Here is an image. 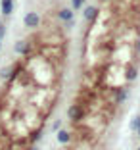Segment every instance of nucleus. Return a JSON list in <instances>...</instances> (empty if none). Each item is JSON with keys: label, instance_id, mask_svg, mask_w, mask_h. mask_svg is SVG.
<instances>
[{"label": "nucleus", "instance_id": "obj_1", "mask_svg": "<svg viewBox=\"0 0 140 150\" xmlns=\"http://www.w3.org/2000/svg\"><path fill=\"white\" fill-rule=\"evenodd\" d=\"M39 23H40V18H39V13L31 12V13H27V16H25V25H27V27H37Z\"/></svg>", "mask_w": 140, "mask_h": 150}, {"label": "nucleus", "instance_id": "obj_2", "mask_svg": "<svg viewBox=\"0 0 140 150\" xmlns=\"http://www.w3.org/2000/svg\"><path fill=\"white\" fill-rule=\"evenodd\" d=\"M13 12V0H2V16H10Z\"/></svg>", "mask_w": 140, "mask_h": 150}, {"label": "nucleus", "instance_id": "obj_3", "mask_svg": "<svg viewBox=\"0 0 140 150\" xmlns=\"http://www.w3.org/2000/svg\"><path fill=\"white\" fill-rule=\"evenodd\" d=\"M69 117H71V119H75V121H77V119H81V117H83V110H81L79 106L69 108Z\"/></svg>", "mask_w": 140, "mask_h": 150}, {"label": "nucleus", "instance_id": "obj_4", "mask_svg": "<svg viewBox=\"0 0 140 150\" xmlns=\"http://www.w3.org/2000/svg\"><path fill=\"white\" fill-rule=\"evenodd\" d=\"M96 16H98V8H94V6L84 8V18H87V19H94Z\"/></svg>", "mask_w": 140, "mask_h": 150}, {"label": "nucleus", "instance_id": "obj_5", "mask_svg": "<svg viewBox=\"0 0 140 150\" xmlns=\"http://www.w3.org/2000/svg\"><path fill=\"white\" fill-rule=\"evenodd\" d=\"M67 141H69V133H67V131H60V133H58V142L65 144Z\"/></svg>", "mask_w": 140, "mask_h": 150}, {"label": "nucleus", "instance_id": "obj_6", "mask_svg": "<svg viewBox=\"0 0 140 150\" xmlns=\"http://www.w3.org/2000/svg\"><path fill=\"white\" fill-rule=\"evenodd\" d=\"M60 18L63 19V21H71V18H73V12H71V10H61V12H60Z\"/></svg>", "mask_w": 140, "mask_h": 150}, {"label": "nucleus", "instance_id": "obj_7", "mask_svg": "<svg viewBox=\"0 0 140 150\" xmlns=\"http://www.w3.org/2000/svg\"><path fill=\"white\" fill-rule=\"evenodd\" d=\"M15 52L25 54V52H29V46H27L25 42H18V44H15Z\"/></svg>", "mask_w": 140, "mask_h": 150}, {"label": "nucleus", "instance_id": "obj_8", "mask_svg": "<svg viewBox=\"0 0 140 150\" xmlns=\"http://www.w3.org/2000/svg\"><path fill=\"white\" fill-rule=\"evenodd\" d=\"M134 77H136V69H134V67L131 66V67L127 69V79H129V81H132Z\"/></svg>", "mask_w": 140, "mask_h": 150}, {"label": "nucleus", "instance_id": "obj_9", "mask_svg": "<svg viewBox=\"0 0 140 150\" xmlns=\"http://www.w3.org/2000/svg\"><path fill=\"white\" fill-rule=\"evenodd\" d=\"M138 127H140V117H136V119H132V125H131V129L138 131Z\"/></svg>", "mask_w": 140, "mask_h": 150}, {"label": "nucleus", "instance_id": "obj_10", "mask_svg": "<svg viewBox=\"0 0 140 150\" xmlns=\"http://www.w3.org/2000/svg\"><path fill=\"white\" fill-rule=\"evenodd\" d=\"M6 35V27H4V23H2V19H0V39Z\"/></svg>", "mask_w": 140, "mask_h": 150}, {"label": "nucleus", "instance_id": "obj_11", "mask_svg": "<svg viewBox=\"0 0 140 150\" xmlns=\"http://www.w3.org/2000/svg\"><path fill=\"white\" fill-rule=\"evenodd\" d=\"M71 2H73V8H81L84 0H71Z\"/></svg>", "mask_w": 140, "mask_h": 150}, {"label": "nucleus", "instance_id": "obj_12", "mask_svg": "<svg viewBox=\"0 0 140 150\" xmlns=\"http://www.w3.org/2000/svg\"><path fill=\"white\" fill-rule=\"evenodd\" d=\"M60 125H61V123H60V121H56V123H54V125H52V129H54V131H58V129H60Z\"/></svg>", "mask_w": 140, "mask_h": 150}, {"label": "nucleus", "instance_id": "obj_13", "mask_svg": "<svg viewBox=\"0 0 140 150\" xmlns=\"http://www.w3.org/2000/svg\"><path fill=\"white\" fill-rule=\"evenodd\" d=\"M138 50H140V42H138Z\"/></svg>", "mask_w": 140, "mask_h": 150}, {"label": "nucleus", "instance_id": "obj_14", "mask_svg": "<svg viewBox=\"0 0 140 150\" xmlns=\"http://www.w3.org/2000/svg\"><path fill=\"white\" fill-rule=\"evenodd\" d=\"M138 133H140V127H138Z\"/></svg>", "mask_w": 140, "mask_h": 150}, {"label": "nucleus", "instance_id": "obj_15", "mask_svg": "<svg viewBox=\"0 0 140 150\" xmlns=\"http://www.w3.org/2000/svg\"><path fill=\"white\" fill-rule=\"evenodd\" d=\"M0 46H2V44H0Z\"/></svg>", "mask_w": 140, "mask_h": 150}, {"label": "nucleus", "instance_id": "obj_16", "mask_svg": "<svg viewBox=\"0 0 140 150\" xmlns=\"http://www.w3.org/2000/svg\"><path fill=\"white\" fill-rule=\"evenodd\" d=\"M138 150H140V148H138Z\"/></svg>", "mask_w": 140, "mask_h": 150}]
</instances>
